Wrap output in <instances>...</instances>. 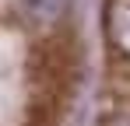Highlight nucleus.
<instances>
[{"label": "nucleus", "mask_w": 130, "mask_h": 126, "mask_svg": "<svg viewBox=\"0 0 130 126\" xmlns=\"http://www.w3.org/2000/svg\"><path fill=\"white\" fill-rule=\"evenodd\" d=\"M99 126H130V91H116V98L102 109Z\"/></svg>", "instance_id": "obj_4"}, {"label": "nucleus", "mask_w": 130, "mask_h": 126, "mask_svg": "<svg viewBox=\"0 0 130 126\" xmlns=\"http://www.w3.org/2000/svg\"><path fill=\"white\" fill-rule=\"evenodd\" d=\"M102 35L112 70L130 74V0H106L102 4Z\"/></svg>", "instance_id": "obj_2"}, {"label": "nucleus", "mask_w": 130, "mask_h": 126, "mask_svg": "<svg viewBox=\"0 0 130 126\" xmlns=\"http://www.w3.org/2000/svg\"><path fill=\"white\" fill-rule=\"evenodd\" d=\"M81 81V49L70 28L42 32L28 53V105L21 126H60Z\"/></svg>", "instance_id": "obj_1"}, {"label": "nucleus", "mask_w": 130, "mask_h": 126, "mask_svg": "<svg viewBox=\"0 0 130 126\" xmlns=\"http://www.w3.org/2000/svg\"><path fill=\"white\" fill-rule=\"evenodd\" d=\"M18 11L21 18L42 32H53V28H63V18L70 11V0H18Z\"/></svg>", "instance_id": "obj_3"}]
</instances>
